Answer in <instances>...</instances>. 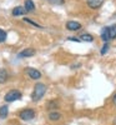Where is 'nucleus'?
<instances>
[{
    "label": "nucleus",
    "instance_id": "obj_1",
    "mask_svg": "<svg viewBox=\"0 0 116 125\" xmlns=\"http://www.w3.org/2000/svg\"><path fill=\"white\" fill-rule=\"evenodd\" d=\"M45 93H46V85L43 84V83H38L34 86V91H33V95H31V99H33L34 103H36L45 95Z\"/></svg>",
    "mask_w": 116,
    "mask_h": 125
},
{
    "label": "nucleus",
    "instance_id": "obj_2",
    "mask_svg": "<svg viewBox=\"0 0 116 125\" xmlns=\"http://www.w3.org/2000/svg\"><path fill=\"white\" fill-rule=\"evenodd\" d=\"M5 101L6 103H13V101H16L19 99H21V93H20L19 90H10L6 93L5 95Z\"/></svg>",
    "mask_w": 116,
    "mask_h": 125
},
{
    "label": "nucleus",
    "instance_id": "obj_3",
    "mask_svg": "<svg viewBox=\"0 0 116 125\" xmlns=\"http://www.w3.org/2000/svg\"><path fill=\"white\" fill-rule=\"evenodd\" d=\"M19 116L21 120L24 121H29V120H33L35 118V111L33 109H24L23 111H20Z\"/></svg>",
    "mask_w": 116,
    "mask_h": 125
},
{
    "label": "nucleus",
    "instance_id": "obj_4",
    "mask_svg": "<svg viewBox=\"0 0 116 125\" xmlns=\"http://www.w3.org/2000/svg\"><path fill=\"white\" fill-rule=\"evenodd\" d=\"M35 54H36L35 49L26 48V49H24L23 51H20V53L18 54V58H30V56H34Z\"/></svg>",
    "mask_w": 116,
    "mask_h": 125
},
{
    "label": "nucleus",
    "instance_id": "obj_5",
    "mask_svg": "<svg viewBox=\"0 0 116 125\" xmlns=\"http://www.w3.org/2000/svg\"><path fill=\"white\" fill-rule=\"evenodd\" d=\"M26 74L31 78V79H34V80H38L41 78V73L34 68H26Z\"/></svg>",
    "mask_w": 116,
    "mask_h": 125
},
{
    "label": "nucleus",
    "instance_id": "obj_6",
    "mask_svg": "<svg viewBox=\"0 0 116 125\" xmlns=\"http://www.w3.org/2000/svg\"><path fill=\"white\" fill-rule=\"evenodd\" d=\"M66 29L70 30V31H77V30L81 29V24L77 23V21H72V20H71V21L66 23Z\"/></svg>",
    "mask_w": 116,
    "mask_h": 125
},
{
    "label": "nucleus",
    "instance_id": "obj_7",
    "mask_svg": "<svg viewBox=\"0 0 116 125\" xmlns=\"http://www.w3.org/2000/svg\"><path fill=\"white\" fill-rule=\"evenodd\" d=\"M101 39L102 41H105V43H107V41H110V34H109V26H104L102 30H101Z\"/></svg>",
    "mask_w": 116,
    "mask_h": 125
},
{
    "label": "nucleus",
    "instance_id": "obj_8",
    "mask_svg": "<svg viewBox=\"0 0 116 125\" xmlns=\"http://www.w3.org/2000/svg\"><path fill=\"white\" fill-rule=\"evenodd\" d=\"M25 13H26V10L24 6H15L11 11L13 16H20V15H24Z\"/></svg>",
    "mask_w": 116,
    "mask_h": 125
},
{
    "label": "nucleus",
    "instance_id": "obj_9",
    "mask_svg": "<svg viewBox=\"0 0 116 125\" xmlns=\"http://www.w3.org/2000/svg\"><path fill=\"white\" fill-rule=\"evenodd\" d=\"M104 3V0H87V5L91 9H99Z\"/></svg>",
    "mask_w": 116,
    "mask_h": 125
},
{
    "label": "nucleus",
    "instance_id": "obj_10",
    "mask_svg": "<svg viewBox=\"0 0 116 125\" xmlns=\"http://www.w3.org/2000/svg\"><path fill=\"white\" fill-rule=\"evenodd\" d=\"M24 8H25L26 11H34V10H35V4H34L33 0H25Z\"/></svg>",
    "mask_w": 116,
    "mask_h": 125
},
{
    "label": "nucleus",
    "instance_id": "obj_11",
    "mask_svg": "<svg viewBox=\"0 0 116 125\" xmlns=\"http://www.w3.org/2000/svg\"><path fill=\"white\" fill-rule=\"evenodd\" d=\"M8 71L5 69H0V84H5L8 81Z\"/></svg>",
    "mask_w": 116,
    "mask_h": 125
},
{
    "label": "nucleus",
    "instance_id": "obj_12",
    "mask_svg": "<svg viewBox=\"0 0 116 125\" xmlns=\"http://www.w3.org/2000/svg\"><path fill=\"white\" fill-rule=\"evenodd\" d=\"M49 119L52 120V121L60 120V119H61V114L58 113V111H50V113H49Z\"/></svg>",
    "mask_w": 116,
    "mask_h": 125
},
{
    "label": "nucleus",
    "instance_id": "obj_13",
    "mask_svg": "<svg viewBox=\"0 0 116 125\" xmlns=\"http://www.w3.org/2000/svg\"><path fill=\"white\" fill-rule=\"evenodd\" d=\"M8 113H9V110H8V106L6 105L0 106V119H6Z\"/></svg>",
    "mask_w": 116,
    "mask_h": 125
},
{
    "label": "nucleus",
    "instance_id": "obj_14",
    "mask_svg": "<svg viewBox=\"0 0 116 125\" xmlns=\"http://www.w3.org/2000/svg\"><path fill=\"white\" fill-rule=\"evenodd\" d=\"M109 34H110V39L114 40L116 38V24L109 26Z\"/></svg>",
    "mask_w": 116,
    "mask_h": 125
},
{
    "label": "nucleus",
    "instance_id": "obj_15",
    "mask_svg": "<svg viewBox=\"0 0 116 125\" xmlns=\"http://www.w3.org/2000/svg\"><path fill=\"white\" fill-rule=\"evenodd\" d=\"M80 39H81V41H87V43H92L94 41V36L90 34H82L80 36Z\"/></svg>",
    "mask_w": 116,
    "mask_h": 125
},
{
    "label": "nucleus",
    "instance_id": "obj_16",
    "mask_svg": "<svg viewBox=\"0 0 116 125\" xmlns=\"http://www.w3.org/2000/svg\"><path fill=\"white\" fill-rule=\"evenodd\" d=\"M6 38H8L6 31L3 30V29H0V43H4V41L6 40Z\"/></svg>",
    "mask_w": 116,
    "mask_h": 125
},
{
    "label": "nucleus",
    "instance_id": "obj_17",
    "mask_svg": "<svg viewBox=\"0 0 116 125\" xmlns=\"http://www.w3.org/2000/svg\"><path fill=\"white\" fill-rule=\"evenodd\" d=\"M107 50H109V44H107V43H105V44H104V46L101 48V51H100L101 55H105V54L107 53Z\"/></svg>",
    "mask_w": 116,
    "mask_h": 125
},
{
    "label": "nucleus",
    "instance_id": "obj_18",
    "mask_svg": "<svg viewBox=\"0 0 116 125\" xmlns=\"http://www.w3.org/2000/svg\"><path fill=\"white\" fill-rule=\"evenodd\" d=\"M24 21H25V23H29V24H31V25H34V26H36V28H40L39 24H36L35 21H33V20H30L29 18H24Z\"/></svg>",
    "mask_w": 116,
    "mask_h": 125
},
{
    "label": "nucleus",
    "instance_id": "obj_19",
    "mask_svg": "<svg viewBox=\"0 0 116 125\" xmlns=\"http://www.w3.org/2000/svg\"><path fill=\"white\" fill-rule=\"evenodd\" d=\"M48 1L51 4H55V5H60V4H64L65 0H48Z\"/></svg>",
    "mask_w": 116,
    "mask_h": 125
},
{
    "label": "nucleus",
    "instance_id": "obj_20",
    "mask_svg": "<svg viewBox=\"0 0 116 125\" xmlns=\"http://www.w3.org/2000/svg\"><path fill=\"white\" fill-rule=\"evenodd\" d=\"M68 40H70V41H76V43H80V41H81V39L75 38V36H69V38H68Z\"/></svg>",
    "mask_w": 116,
    "mask_h": 125
},
{
    "label": "nucleus",
    "instance_id": "obj_21",
    "mask_svg": "<svg viewBox=\"0 0 116 125\" xmlns=\"http://www.w3.org/2000/svg\"><path fill=\"white\" fill-rule=\"evenodd\" d=\"M112 103H114L115 105H116V94H115V95L112 96Z\"/></svg>",
    "mask_w": 116,
    "mask_h": 125
},
{
    "label": "nucleus",
    "instance_id": "obj_22",
    "mask_svg": "<svg viewBox=\"0 0 116 125\" xmlns=\"http://www.w3.org/2000/svg\"><path fill=\"white\" fill-rule=\"evenodd\" d=\"M115 125H116V119H115Z\"/></svg>",
    "mask_w": 116,
    "mask_h": 125
}]
</instances>
